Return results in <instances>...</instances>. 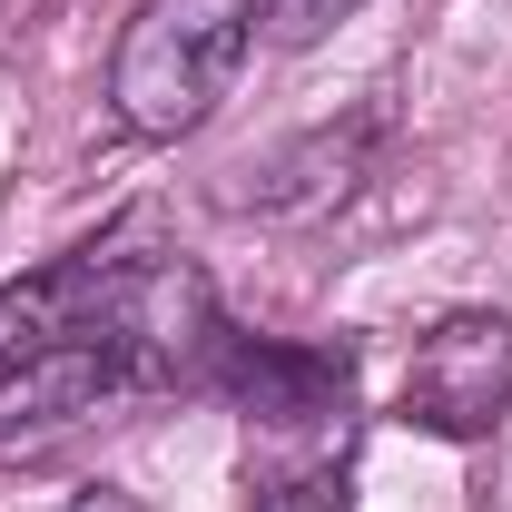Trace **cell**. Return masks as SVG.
Wrapping results in <instances>:
<instances>
[{
    "mask_svg": "<svg viewBox=\"0 0 512 512\" xmlns=\"http://www.w3.org/2000/svg\"><path fill=\"white\" fill-rule=\"evenodd\" d=\"M69 512H138V503H128V493H109V483H99V493H79V503H69Z\"/></svg>",
    "mask_w": 512,
    "mask_h": 512,
    "instance_id": "obj_7",
    "label": "cell"
},
{
    "mask_svg": "<svg viewBox=\"0 0 512 512\" xmlns=\"http://www.w3.org/2000/svg\"><path fill=\"white\" fill-rule=\"evenodd\" d=\"M256 512H345V473H286Z\"/></svg>",
    "mask_w": 512,
    "mask_h": 512,
    "instance_id": "obj_6",
    "label": "cell"
},
{
    "mask_svg": "<svg viewBox=\"0 0 512 512\" xmlns=\"http://www.w3.org/2000/svg\"><path fill=\"white\" fill-rule=\"evenodd\" d=\"M128 384H148V375H138V355H128L119 335H99V325L0 355V453L60 444L69 424H89V414H99L109 394H128Z\"/></svg>",
    "mask_w": 512,
    "mask_h": 512,
    "instance_id": "obj_3",
    "label": "cell"
},
{
    "mask_svg": "<svg viewBox=\"0 0 512 512\" xmlns=\"http://www.w3.org/2000/svg\"><path fill=\"white\" fill-rule=\"evenodd\" d=\"M207 384H217L227 404H247L256 424H325V414H345V394H355V355H345V345H266V335L217 325Z\"/></svg>",
    "mask_w": 512,
    "mask_h": 512,
    "instance_id": "obj_4",
    "label": "cell"
},
{
    "mask_svg": "<svg viewBox=\"0 0 512 512\" xmlns=\"http://www.w3.org/2000/svg\"><path fill=\"white\" fill-rule=\"evenodd\" d=\"M365 0H266V20H276V40H325L335 20H355Z\"/></svg>",
    "mask_w": 512,
    "mask_h": 512,
    "instance_id": "obj_5",
    "label": "cell"
},
{
    "mask_svg": "<svg viewBox=\"0 0 512 512\" xmlns=\"http://www.w3.org/2000/svg\"><path fill=\"white\" fill-rule=\"evenodd\" d=\"M512 414V316L493 306H453L444 325H424L414 365H404V424L473 444Z\"/></svg>",
    "mask_w": 512,
    "mask_h": 512,
    "instance_id": "obj_2",
    "label": "cell"
},
{
    "mask_svg": "<svg viewBox=\"0 0 512 512\" xmlns=\"http://www.w3.org/2000/svg\"><path fill=\"white\" fill-rule=\"evenodd\" d=\"M266 0H138L109 60V109L128 138H188L247 69Z\"/></svg>",
    "mask_w": 512,
    "mask_h": 512,
    "instance_id": "obj_1",
    "label": "cell"
}]
</instances>
